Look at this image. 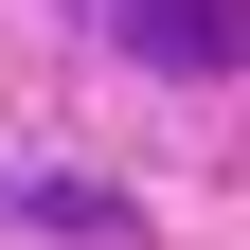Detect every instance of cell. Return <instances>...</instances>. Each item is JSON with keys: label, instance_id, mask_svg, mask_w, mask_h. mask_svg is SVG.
I'll return each mask as SVG.
<instances>
[{"label": "cell", "instance_id": "6da1fadb", "mask_svg": "<svg viewBox=\"0 0 250 250\" xmlns=\"http://www.w3.org/2000/svg\"><path fill=\"white\" fill-rule=\"evenodd\" d=\"M107 36L143 72H250V0H107Z\"/></svg>", "mask_w": 250, "mask_h": 250}]
</instances>
